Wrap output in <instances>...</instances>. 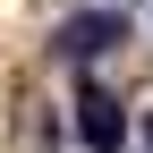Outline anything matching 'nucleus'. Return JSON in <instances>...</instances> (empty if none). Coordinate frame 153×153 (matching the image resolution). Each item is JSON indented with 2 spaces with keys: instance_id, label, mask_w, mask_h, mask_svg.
<instances>
[{
  "instance_id": "obj_1",
  "label": "nucleus",
  "mask_w": 153,
  "mask_h": 153,
  "mask_svg": "<svg viewBox=\"0 0 153 153\" xmlns=\"http://www.w3.org/2000/svg\"><path fill=\"white\" fill-rule=\"evenodd\" d=\"M76 145H85V153H119L128 145V119H119V102H111L102 85L76 94Z\"/></svg>"
},
{
  "instance_id": "obj_2",
  "label": "nucleus",
  "mask_w": 153,
  "mask_h": 153,
  "mask_svg": "<svg viewBox=\"0 0 153 153\" xmlns=\"http://www.w3.org/2000/svg\"><path fill=\"white\" fill-rule=\"evenodd\" d=\"M119 34H128L119 17H111V9H94V17H68V26H60V51H68V60H102Z\"/></svg>"
}]
</instances>
